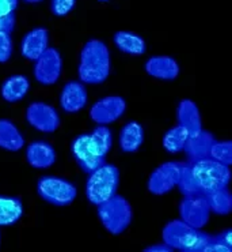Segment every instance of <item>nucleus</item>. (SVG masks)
I'll list each match as a JSON object with an SVG mask.
<instances>
[{
    "label": "nucleus",
    "mask_w": 232,
    "mask_h": 252,
    "mask_svg": "<svg viewBox=\"0 0 232 252\" xmlns=\"http://www.w3.org/2000/svg\"><path fill=\"white\" fill-rule=\"evenodd\" d=\"M37 192L48 203L54 206H68L76 199L77 189L65 179L45 176L41 177L37 183Z\"/></svg>",
    "instance_id": "6"
},
{
    "label": "nucleus",
    "mask_w": 232,
    "mask_h": 252,
    "mask_svg": "<svg viewBox=\"0 0 232 252\" xmlns=\"http://www.w3.org/2000/svg\"><path fill=\"white\" fill-rule=\"evenodd\" d=\"M26 159L35 169H48L56 162V152L45 141H35L26 147Z\"/></svg>",
    "instance_id": "16"
},
{
    "label": "nucleus",
    "mask_w": 232,
    "mask_h": 252,
    "mask_svg": "<svg viewBox=\"0 0 232 252\" xmlns=\"http://www.w3.org/2000/svg\"><path fill=\"white\" fill-rule=\"evenodd\" d=\"M145 251L147 252H170V251H173V248H171V247H168L166 243H163V244H155V246L147 247V248H145Z\"/></svg>",
    "instance_id": "34"
},
{
    "label": "nucleus",
    "mask_w": 232,
    "mask_h": 252,
    "mask_svg": "<svg viewBox=\"0 0 232 252\" xmlns=\"http://www.w3.org/2000/svg\"><path fill=\"white\" fill-rule=\"evenodd\" d=\"M49 45V32L45 28H35L24 35L21 41V53L27 60L38 59Z\"/></svg>",
    "instance_id": "13"
},
{
    "label": "nucleus",
    "mask_w": 232,
    "mask_h": 252,
    "mask_svg": "<svg viewBox=\"0 0 232 252\" xmlns=\"http://www.w3.org/2000/svg\"><path fill=\"white\" fill-rule=\"evenodd\" d=\"M183 162L170 161L164 162L151 173L148 179V189L154 195H164L177 187Z\"/></svg>",
    "instance_id": "9"
},
{
    "label": "nucleus",
    "mask_w": 232,
    "mask_h": 252,
    "mask_svg": "<svg viewBox=\"0 0 232 252\" xmlns=\"http://www.w3.org/2000/svg\"><path fill=\"white\" fill-rule=\"evenodd\" d=\"M127 109V102L120 95H109L98 100L90 109V118L99 126H107L121 118Z\"/></svg>",
    "instance_id": "12"
},
{
    "label": "nucleus",
    "mask_w": 232,
    "mask_h": 252,
    "mask_svg": "<svg viewBox=\"0 0 232 252\" xmlns=\"http://www.w3.org/2000/svg\"><path fill=\"white\" fill-rule=\"evenodd\" d=\"M75 4L76 0H52L51 10H52L53 15H56V17H65L72 11Z\"/></svg>",
    "instance_id": "29"
},
{
    "label": "nucleus",
    "mask_w": 232,
    "mask_h": 252,
    "mask_svg": "<svg viewBox=\"0 0 232 252\" xmlns=\"http://www.w3.org/2000/svg\"><path fill=\"white\" fill-rule=\"evenodd\" d=\"M98 1H102V3H104V1H109V0H98Z\"/></svg>",
    "instance_id": "38"
},
{
    "label": "nucleus",
    "mask_w": 232,
    "mask_h": 252,
    "mask_svg": "<svg viewBox=\"0 0 232 252\" xmlns=\"http://www.w3.org/2000/svg\"><path fill=\"white\" fill-rule=\"evenodd\" d=\"M187 138L189 134L186 132V129L182 128L180 126H175L168 129L163 136V147L170 154H177L183 150Z\"/></svg>",
    "instance_id": "25"
},
{
    "label": "nucleus",
    "mask_w": 232,
    "mask_h": 252,
    "mask_svg": "<svg viewBox=\"0 0 232 252\" xmlns=\"http://www.w3.org/2000/svg\"><path fill=\"white\" fill-rule=\"evenodd\" d=\"M14 28H15V14L14 12L0 17V32L10 34Z\"/></svg>",
    "instance_id": "31"
},
{
    "label": "nucleus",
    "mask_w": 232,
    "mask_h": 252,
    "mask_svg": "<svg viewBox=\"0 0 232 252\" xmlns=\"http://www.w3.org/2000/svg\"><path fill=\"white\" fill-rule=\"evenodd\" d=\"M120 184V170L114 165L103 164L93 170L86 183V196L90 203L98 206L116 195Z\"/></svg>",
    "instance_id": "3"
},
{
    "label": "nucleus",
    "mask_w": 232,
    "mask_h": 252,
    "mask_svg": "<svg viewBox=\"0 0 232 252\" xmlns=\"http://www.w3.org/2000/svg\"><path fill=\"white\" fill-rule=\"evenodd\" d=\"M113 42L117 49L132 56H141L147 51V45L143 37H140L133 32H127V30L117 32L113 35Z\"/></svg>",
    "instance_id": "20"
},
{
    "label": "nucleus",
    "mask_w": 232,
    "mask_h": 252,
    "mask_svg": "<svg viewBox=\"0 0 232 252\" xmlns=\"http://www.w3.org/2000/svg\"><path fill=\"white\" fill-rule=\"evenodd\" d=\"M231 250L232 248H230V247L220 244V243L213 240V236H212V240H210L208 246L204 248L203 252H231Z\"/></svg>",
    "instance_id": "32"
},
{
    "label": "nucleus",
    "mask_w": 232,
    "mask_h": 252,
    "mask_svg": "<svg viewBox=\"0 0 232 252\" xmlns=\"http://www.w3.org/2000/svg\"><path fill=\"white\" fill-rule=\"evenodd\" d=\"M30 82L25 75H12L7 78L1 85L0 93L3 100L7 102H18L24 100L25 95L29 93Z\"/></svg>",
    "instance_id": "21"
},
{
    "label": "nucleus",
    "mask_w": 232,
    "mask_h": 252,
    "mask_svg": "<svg viewBox=\"0 0 232 252\" xmlns=\"http://www.w3.org/2000/svg\"><path fill=\"white\" fill-rule=\"evenodd\" d=\"M177 120H178V126L185 128L189 136L198 134L203 129L200 109L197 104L193 102L192 100H182L178 104Z\"/></svg>",
    "instance_id": "17"
},
{
    "label": "nucleus",
    "mask_w": 232,
    "mask_h": 252,
    "mask_svg": "<svg viewBox=\"0 0 232 252\" xmlns=\"http://www.w3.org/2000/svg\"><path fill=\"white\" fill-rule=\"evenodd\" d=\"M215 142V136L209 131H204V129H201L198 134L189 136L185 146H183V150H185L190 164H194L200 159L209 158L210 147Z\"/></svg>",
    "instance_id": "15"
},
{
    "label": "nucleus",
    "mask_w": 232,
    "mask_h": 252,
    "mask_svg": "<svg viewBox=\"0 0 232 252\" xmlns=\"http://www.w3.org/2000/svg\"><path fill=\"white\" fill-rule=\"evenodd\" d=\"M90 136L93 138L94 143L97 145L101 153L107 156V153L110 152L111 145H113V135H111L110 129L106 126H99L90 134Z\"/></svg>",
    "instance_id": "28"
},
{
    "label": "nucleus",
    "mask_w": 232,
    "mask_h": 252,
    "mask_svg": "<svg viewBox=\"0 0 232 252\" xmlns=\"http://www.w3.org/2000/svg\"><path fill=\"white\" fill-rule=\"evenodd\" d=\"M180 220L193 228L203 229L209 221L210 210L205 195L185 196L180 203Z\"/></svg>",
    "instance_id": "10"
},
{
    "label": "nucleus",
    "mask_w": 232,
    "mask_h": 252,
    "mask_svg": "<svg viewBox=\"0 0 232 252\" xmlns=\"http://www.w3.org/2000/svg\"><path fill=\"white\" fill-rule=\"evenodd\" d=\"M110 74V51L101 40H88L81 48L77 75L83 83H103Z\"/></svg>",
    "instance_id": "1"
},
{
    "label": "nucleus",
    "mask_w": 232,
    "mask_h": 252,
    "mask_svg": "<svg viewBox=\"0 0 232 252\" xmlns=\"http://www.w3.org/2000/svg\"><path fill=\"white\" fill-rule=\"evenodd\" d=\"M87 104V90L80 82L65 83L60 94V106L67 113H76L81 111Z\"/></svg>",
    "instance_id": "14"
},
{
    "label": "nucleus",
    "mask_w": 232,
    "mask_h": 252,
    "mask_svg": "<svg viewBox=\"0 0 232 252\" xmlns=\"http://www.w3.org/2000/svg\"><path fill=\"white\" fill-rule=\"evenodd\" d=\"M144 142V128L137 122H129L122 127L118 138L120 149L124 153L137 152Z\"/></svg>",
    "instance_id": "19"
},
{
    "label": "nucleus",
    "mask_w": 232,
    "mask_h": 252,
    "mask_svg": "<svg viewBox=\"0 0 232 252\" xmlns=\"http://www.w3.org/2000/svg\"><path fill=\"white\" fill-rule=\"evenodd\" d=\"M148 75L162 81H174L180 75V64L170 56H152L145 62Z\"/></svg>",
    "instance_id": "18"
},
{
    "label": "nucleus",
    "mask_w": 232,
    "mask_h": 252,
    "mask_svg": "<svg viewBox=\"0 0 232 252\" xmlns=\"http://www.w3.org/2000/svg\"><path fill=\"white\" fill-rule=\"evenodd\" d=\"M27 123L40 132L51 134L60 126V116L57 111L45 102H33L26 109Z\"/></svg>",
    "instance_id": "11"
},
{
    "label": "nucleus",
    "mask_w": 232,
    "mask_h": 252,
    "mask_svg": "<svg viewBox=\"0 0 232 252\" xmlns=\"http://www.w3.org/2000/svg\"><path fill=\"white\" fill-rule=\"evenodd\" d=\"M12 38L8 33L0 32V63H6L11 59Z\"/></svg>",
    "instance_id": "30"
},
{
    "label": "nucleus",
    "mask_w": 232,
    "mask_h": 252,
    "mask_svg": "<svg viewBox=\"0 0 232 252\" xmlns=\"http://www.w3.org/2000/svg\"><path fill=\"white\" fill-rule=\"evenodd\" d=\"M205 199H206L210 213H215L219 216H227L232 211V195L230 189L227 188L205 193Z\"/></svg>",
    "instance_id": "24"
},
{
    "label": "nucleus",
    "mask_w": 232,
    "mask_h": 252,
    "mask_svg": "<svg viewBox=\"0 0 232 252\" xmlns=\"http://www.w3.org/2000/svg\"><path fill=\"white\" fill-rule=\"evenodd\" d=\"M71 152L79 166L87 173H91L106 161V156L101 153L90 135H79L74 139L71 145Z\"/></svg>",
    "instance_id": "7"
},
{
    "label": "nucleus",
    "mask_w": 232,
    "mask_h": 252,
    "mask_svg": "<svg viewBox=\"0 0 232 252\" xmlns=\"http://www.w3.org/2000/svg\"><path fill=\"white\" fill-rule=\"evenodd\" d=\"M163 243H166L173 250L185 252H201L208 246L212 236L204 233L203 230L193 228L182 220H174L163 228Z\"/></svg>",
    "instance_id": "2"
},
{
    "label": "nucleus",
    "mask_w": 232,
    "mask_h": 252,
    "mask_svg": "<svg viewBox=\"0 0 232 252\" xmlns=\"http://www.w3.org/2000/svg\"><path fill=\"white\" fill-rule=\"evenodd\" d=\"M97 211L103 228L111 235H121L132 222L133 213L130 203L117 193L98 205Z\"/></svg>",
    "instance_id": "5"
},
{
    "label": "nucleus",
    "mask_w": 232,
    "mask_h": 252,
    "mask_svg": "<svg viewBox=\"0 0 232 252\" xmlns=\"http://www.w3.org/2000/svg\"><path fill=\"white\" fill-rule=\"evenodd\" d=\"M192 172L198 188L204 195L227 188L231 182L230 166L212 158L200 159L192 164Z\"/></svg>",
    "instance_id": "4"
},
{
    "label": "nucleus",
    "mask_w": 232,
    "mask_h": 252,
    "mask_svg": "<svg viewBox=\"0 0 232 252\" xmlns=\"http://www.w3.org/2000/svg\"><path fill=\"white\" fill-rule=\"evenodd\" d=\"M209 158L215 159L217 162L231 166L232 164V142H215L210 147Z\"/></svg>",
    "instance_id": "27"
},
{
    "label": "nucleus",
    "mask_w": 232,
    "mask_h": 252,
    "mask_svg": "<svg viewBox=\"0 0 232 252\" xmlns=\"http://www.w3.org/2000/svg\"><path fill=\"white\" fill-rule=\"evenodd\" d=\"M7 1H8V3H10V4H11V6L14 7V8H17V7H18V1H19V0H7Z\"/></svg>",
    "instance_id": "36"
},
{
    "label": "nucleus",
    "mask_w": 232,
    "mask_h": 252,
    "mask_svg": "<svg viewBox=\"0 0 232 252\" xmlns=\"http://www.w3.org/2000/svg\"><path fill=\"white\" fill-rule=\"evenodd\" d=\"M24 214L22 202L14 198L0 195V226H8L18 222Z\"/></svg>",
    "instance_id": "23"
},
{
    "label": "nucleus",
    "mask_w": 232,
    "mask_h": 252,
    "mask_svg": "<svg viewBox=\"0 0 232 252\" xmlns=\"http://www.w3.org/2000/svg\"><path fill=\"white\" fill-rule=\"evenodd\" d=\"M25 146V138L15 124L8 119H0V149L18 152Z\"/></svg>",
    "instance_id": "22"
},
{
    "label": "nucleus",
    "mask_w": 232,
    "mask_h": 252,
    "mask_svg": "<svg viewBox=\"0 0 232 252\" xmlns=\"http://www.w3.org/2000/svg\"><path fill=\"white\" fill-rule=\"evenodd\" d=\"M14 11H15V8H14L7 0H0V17L7 15V14H10V12Z\"/></svg>",
    "instance_id": "35"
},
{
    "label": "nucleus",
    "mask_w": 232,
    "mask_h": 252,
    "mask_svg": "<svg viewBox=\"0 0 232 252\" xmlns=\"http://www.w3.org/2000/svg\"><path fill=\"white\" fill-rule=\"evenodd\" d=\"M213 240L220 243V244H224V246L232 248V230L231 229H227L224 232H221L220 235L213 236Z\"/></svg>",
    "instance_id": "33"
},
{
    "label": "nucleus",
    "mask_w": 232,
    "mask_h": 252,
    "mask_svg": "<svg viewBox=\"0 0 232 252\" xmlns=\"http://www.w3.org/2000/svg\"><path fill=\"white\" fill-rule=\"evenodd\" d=\"M34 76L41 85H54L63 71V59L56 48H47L38 59L34 60Z\"/></svg>",
    "instance_id": "8"
},
{
    "label": "nucleus",
    "mask_w": 232,
    "mask_h": 252,
    "mask_svg": "<svg viewBox=\"0 0 232 252\" xmlns=\"http://www.w3.org/2000/svg\"><path fill=\"white\" fill-rule=\"evenodd\" d=\"M177 187L183 196H196V195H204L201 189L198 188L197 183L193 177L192 164H183V168L180 170V179L177 183Z\"/></svg>",
    "instance_id": "26"
},
{
    "label": "nucleus",
    "mask_w": 232,
    "mask_h": 252,
    "mask_svg": "<svg viewBox=\"0 0 232 252\" xmlns=\"http://www.w3.org/2000/svg\"><path fill=\"white\" fill-rule=\"evenodd\" d=\"M25 3H30V4H35V3H40V1H44V0H24Z\"/></svg>",
    "instance_id": "37"
}]
</instances>
